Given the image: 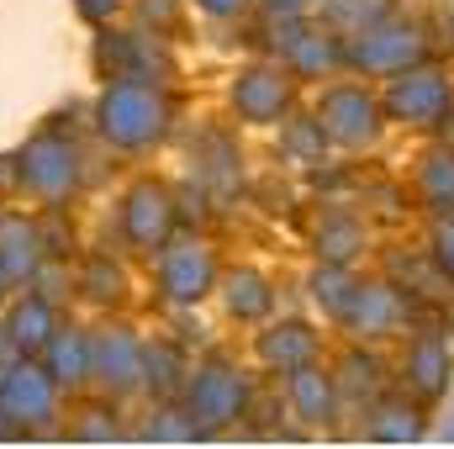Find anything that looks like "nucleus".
I'll use <instances>...</instances> for the list:
<instances>
[{
    "label": "nucleus",
    "instance_id": "obj_1",
    "mask_svg": "<svg viewBox=\"0 0 454 449\" xmlns=\"http://www.w3.org/2000/svg\"><path fill=\"white\" fill-rule=\"evenodd\" d=\"M164 127H169V101L143 80H121L101 96V132L112 148H127V154L153 148Z\"/></svg>",
    "mask_w": 454,
    "mask_h": 449
},
{
    "label": "nucleus",
    "instance_id": "obj_2",
    "mask_svg": "<svg viewBox=\"0 0 454 449\" xmlns=\"http://www.w3.org/2000/svg\"><path fill=\"white\" fill-rule=\"evenodd\" d=\"M380 112H391L396 122H407V127H444L454 116L450 75H439L428 64H412V69L391 75V91H386V106Z\"/></svg>",
    "mask_w": 454,
    "mask_h": 449
},
{
    "label": "nucleus",
    "instance_id": "obj_3",
    "mask_svg": "<svg viewBox=\"0 0 454 449\" xmlns=\"http://www.w3.org/2000/svg\"><path fill=\"white\" fill-rule=\"evenodd\" d=\"M423 59H428L423 32H418V27H391V21L354 32V43L343 48V64H348V69H359V75H386V80L402 75V69H412V64H423Z\"/></svg>",
    "mask_w": 454,
    "mask_h": 449
},
{
    "label": "nucleus",
    "instance_id": "obj_4",
    "mask_svg": "<svg viewBox=\"0 0 454 449\" xmlns=\"http://www.w3.org/2000/svg\"><path fill=\"white\" fill-rule=\"evenodd\" d=\"M380 101L359 85H333L323 91V106H317V122L328 132V143H343V148H364L380 138Z\"/></svg>",
    "mask_w": 454,
    "mask_h": 449
},
{
    "label": "nucleus",
    "instance_id": "obj_5",
    "mask_svg": "<svg viewBox=\"0 0 454 449\" xmlns=\"http://www.w3.org/2000/svg\"><path fill=\"white\" fill-rule=\"evenodd\" d=\"M243 397H248L243 375H238L227 359H207V365L191 375V418H196V429H201V434H212V429L238 423Z\"/></svg>",
    "mask_w": 454,
    "mask_h": 449
},
{
    "label": "nucleus",
    "instance_id": "obj_6",
    "mask_svg": "<svg viewBox=\"0 0 454 449\" xmlns=\"http://www.w3.org/2000/svg\"><path fill=\"white\" fill-rule=\"evenodd\" d=\"M212 280H217V259H212L207 243H175V248H164L159 286H164V296H169L175 307L201 302V296L212 291Z\"/></svg>",
    "mask_w": 454,
    "mask_h": 449
},
{
    "label": "nucleus",
    "instance_id": "obj_7",
    "mask_svg": "<svg viewBox=\"0 0 454 449\" xmlns=\"http://www.w3.org/2000/svg\"><path fill=\"white\" fill-rule=\"evenodd\" d=\"M232 112L243 116V122H254V127H270V122H280V116L291 112V75H280V69H243L238 80H232Z\"/></svg>",
    "mask_w": 454,
    "mask_h": 449
},
{
    "label": "nucleus",
    "instance_id": "obj_8",
    "mask_svg": "<svg viewBox=\"0 0 454 449\" xmlns=\"http://www.w3.org/2000/svg\"><path fill=\"white\" fill-rule=\"evenodd\" d=\"M169 227H175V201H169L164 185H137V191L127 196V207H121V232H127L132 248H143V254L164 248V243H169Z\"/></svg>",
    "mask_w": 454,
    "mask_h": 449
},
{
    "label": "nucleus",
    "instance_id": "obj_9",
    "mask_svg": "<svg viewBox=\"0 0 454 449\" xmlns=\"http://www.w3.org/2000/svg\"><path fill=\"white\" fill-rule=\"evenodd\" d=\"M74 148L59 143V138H37L27 154H21V180L27 191H37L43 201H64L74 191Z\"/></svg>",
    "mask_w": 454,
    "mask_h": 449
},
{
    "label": "nucleus",
    "instance_id": "obj_10",
    "mask_svg": "<svg viewBox=\"0 0 454 449\" xmlns=\"http://www.w3.org/2000/svg\"><path fill=\"white\" fill-rule=\"evenodd\" d=\"M396 318H402V302L380 280H370V286L354 280V291H348V302H343V312H339V323L354 338H386L396 328Z\"/></svg>",
    "mask_w": 454,
    "mask_h": 449
},
{
    "label": "nucleus",
    "instance_id": "obj_11",
    "mask_svg": "<svg viewBox=\"0 0 454 449\" xmlns=\"http://www.w3.org/2000/svg\"><path fill=\"white\" fill-rule=\"evenodd\" d=\"M0 407L21 423H43L53 418V375L32 370V365H11L0 375Z\"/></svg>",
    "mask_w": 454,
    "mask_h": 449
},
{
    "label": "nucleus",
    "instance_id": "obj_12",
    "mask_svg": "<svg viewBox=\"0 0 454 449\" xmlns=\"http://www.w3.org/2000/svg\"><path fill=\"white\" fill-rule=\"evenodd\" d=\"M90 375H101L112 391H132L143 381V343L127 328H112L106 338L90 343Z\"/></svg>",
    "mask_w": 454,
    "mask_h": 449
},
{
    "label": "nucleus",
    "instance_id": "obj_13",
    "mask_svg": "<svg viewBox=\"0 0 454 449\" xmlns=\"http://www.w3.org/2000/svg\"><path fill=\"white\" fill-rule=\"evenodd\" d=\"M450 381H454L450 343H439V338H418V343L407 349V386H412L423 402H439V397L450 391Z\"/></svg>",
    "mask_w": 454,
    "mask_h": 449
},
{
    "label": "nucleus",
    "instance_id": "obj_14",
    "mask_svg": "<svg viewBox=\"0 0 454 449\" xmlns=\"http://www.w3.org/2000/svg\"><path fill=\"white\" fill-rule=\"evenodd\" d=\"M317 354H323V338L312 334L307 323H280V328L259 334V359L270 370H296V365H312Z\"/></svg>",
    "mask_w": 454,
    "mask_h": 449
},
{
    "label": "nucleus",
    "instance_id": "obj_15",
    "mask_svg": "<svg viewBox=\"0 0 454 449\" xmlns=\"http://www.w3.org/2000/svg\"><path fill=\"white\" fill-rule=\"evenodd\" d=\"M291 375V402H296V418L301 423H328L333 418V402H339V391H333V375H323L317 370V359L312 365H296V370H286Z\"/></svg>",
    "mask_w": 454,
    "mask_h": 449
},
{
    "label": "nucleus",
    "instance_id": "obj_16",
    "mask_svg": "<svg viewBox=\"0 0 454 449\" xmlns=\"http://www.w3.org/2000/svg\"><path fill=\"white\" fill-rule=\"evenodd\" d=\"M223 302H227V312H232L238 323H259V318H270L275 291H270V280H264L259 270H232V275H227Z\"/></svg>",
    "mask_w": 454,
    "mask_h": 449
},
{
    "label": "nucleus",
    "instance_id": "obj_17",
    "mask_svg": "<svg viewBox=\"0 0 454 449\" xmlns=\"http://www.w3.org/2000/svg\"><path fill=\"white\" fill-rule=\"evenodd\" d=\"M48 375L53 381H64V386H80L85 375H90V338L80 334V328H53L48 338Z\"/></svg>",
    "mask_w": 454,
    "mask_h": 449
},
{
    "label": "nucleus",
    "instance_id": "obj_18",
    "mask_svg": "<svg viewBox=\"0 0 454 449\" xmlns=\"http://www.w3.org/2000/svg\"><path fill=\"white\" fill-rule=\"evenodd\" d=\"M333 69H343L339 37L301 32V37H296V48H291V75H296V80H328Z\"/></svg>",
    "mask_w": 454,
    "mask_h": 449
},
{
    "label": "nucleus",
    "instance_id": "obj_19",
    "mask_svg": "<svg viewBox=\"0 0 454 449\" xmlns=\"http://www.w3.org/2000/svg\"><path fill=\"white\" fill-rule=\"evenodd\" d=\"M0 270H5V280H27L37 270V232L16 217L0 223Z\"/></svg>",
    "mask_w": 454,
    "mask_h": 449
},
{
    "label": "nucleus",
    "instance_id": "obj_20",
    "mask_svg": "<svg viewBox=\"0 0 454 449\" xmlns=\"http://www.w3.org/2000/svg\"><path fill=\"white\" fill-rule=\"evenodd\" d=\"M370 439H380V445H412V439H423L428 429H423V413L418 407H402V402H386V407H375L370 413V429H364Z\"/></svg>",
    "mask_w": 454,
    "mask_h": 449
},
{
    "label": "nucleus",
    "instance_id": "obj_21",
    "mask_svg": "<svg viewBox=\"0 0 454 449\" xmlns=\"http://www.w3.org/2000/svg\"><path fill=\"white\" fill-rule=\"evenodd\" d=\"M11 343L16 349H43L48 338H53V307L43 302V296H21L16 302V312H11Z\"/></svg>",
    "mask_w": 454,
    "mask_h": 449
},
{
    "label": "nucleus",
    "instance_id": "obj_22",
    "mask_svg": "<svg viewBox=\"0 0 454 449\" xmlns=\"http://www.w3.org/2000/svg\"><path fill=\"white\" fill-rule=\"evenodd\" d=\"M418 185H423V201H428L434 212L454 217V154H450V148L423 159V175H418Z\"/></svg>",
    "mask_w": 454,
    "mask_h": 449
},
{
    "label": "nucleus",
    "instance_id": "obj_23",
    "mask_svg": "<svg viewBox=\"0 0 454 449\" xmlns=\"http://www.w3.org/2000/svg\"><path fill=\"white\" fill-rule=\"evenodd\" d=\"M359 248H364V227L354 223V217H328V223L317 227V254H323V264H348Z\"/></svg>",
    "mask_w": 454,
    "mask_h": 449
},
{
    "label": "nucleus",
    "instance_id": "obj_24",
    "mask_svg": "<svg viewBox=\"0 0 454 449\" xmlns=\"http://www.w3.org/2000/svg\"><path fill=\"white\" fill-rule=\"evenodd\" d=\"M391 16V0H328V21L343 32H364V27H380Z\"/></svg>",
    "mask_w": 454,
    "mask_h": 449
},
{
    "label": "nucleus",
    "instance_id": "obj_25",
    "mask_svg": "<svg viewBox=\"0 0 454 449\" xmlns=\"http://www.w3.org/2000/svg\"><path fill=\"white\" fill-rule=\"evenodd\" d=\"M280 148H286L296 164H317V159H323V148H328V132H323V122H317V116H301V122H291V127H286Z\"/></svg>",
    "mask_w": 454,
    "mask_h": 449
},
{
    "label": "nucleus",
    "instance_id": "obj_26",
    "mask_svg": "<svg viewBox=\"0 0 454 449\" xmlns=\"http://www.w3.org/2000/svg\"><path fill=\"white\" fill-rule=\"evenodd\" d=\"M348 291H354V280H348V270H343V264H323V270L312 275V302H317L328 318H339V312H343Z\"/></svg>",
    "mask_w": 454,
    "mask_h": 449
},
{
    "label": "nucleus",
    "instance_id": "obj_27",
    "mask_svg": "<svg viewBox=\"0 0 454 449\" xmlns=\"http://www.w3.org/2000/svg\"><path fill=\"white\" fill-rule=\"evenodd\" d=\"M143 370H148L143 381H148L153 391H164V397H169V391L180 386V375H185V359H180L169 343H153V349L143 354Z\"/></svg>",
    "mask_w": 454,
    "mask_h": 449
},
{
    "label": "nucleus",
    "instance_id": "obj_28",
    "mask_svg": "<svg viewBox=\"0 0 454 449\" xmlns=\"http://www.w3.org/2000/svg\"><path fill=\"white\" fill-rule=\"evenodd\" d=\"M85 296H96V302H116V296H121V270H112L106 259H96L90 275H85Z\"/></svg>",
    "mask_w": 454,
    "mask_h": 449
},
{
    "label": "nucleus",
    "instance_id": "obj_29",
    "mask_svg": "<svg viewBox=\"0 0 454 449\" xmlns=\"http://www.w3.org/2000/svg\"><path fill=\"white\" fill-rule=\"evenodd\" d=\"M148 434L153 439H201L191 413H159V423H148Z\"/></svg>",
    "mask_w": 454,
    "mask_h": 449
},
{
    "label": "nucleus",
    "instance_id": "obj_30",
    "mask_svg": "<svg viewBox=\"0 0 454 449\" xmlns=\"http://www.w3.org/2000/svg\"><path fill=\"white\" fill-rule=\"evenodd\" d=\"M375 375H380V365L370 359V354H348V365H343V386H375Z\"/></svg>",
    "mask_w": 454,
    "mask_h": 449
},
{
    "label": "nucleus",
    "instance_id": "obj_31",
    "mask_svg": "<svg viewBox=\"0 0 454 449\" xmlns=\"http://www.w3.org/2000/svg\"><path fill=\"white\" fill-rule=\"evenodd\" d=\"M434 259H439V270L454 280V217L439 227V232H434Z\"/></svg>",
    "mask_w": 454,
    "mask_h": 449
},
{
    "label": "nucleus",
    "instance_id": "obj_32",
    "mask_svg": "<svg viewBox=\"0 0 454 449\" xmlns=\"http://www.w3.org/2000/svg\"><path fill=\"white\" fill-rule=\"evenodd\" d=\"M74 11H80L85 21H112L116 11H121V0H74Z\"/></svg>",
    "mask_w": 454,
    "mask_h": 449
},
{
    "label": "nucleus",
    "instance_id": "obj_33",
    "mask_svg": "<svg viewBox=\"0 0 454 449\" xmlns=\"http://www.w3.org/2000/svg\"><path fill=\"white\" fill-rule=\"evenodd\" d=\"M85 418H90V423H80V439H112L116 434V423H101L106 413H85Z\"/></svg>",
    "mask_w": 454,
    "mask_h": 449
},
{
    "label": "nucleus",
    "instance_id": "obj_34",
    "mask_svg": "<svg viewBox=\"0 0 454 449\" xmlns=\"http://www.w3.org/2000/svg\"><path fill=\"white\" fill-rule=\"evenodd\" d=\"M207 16H243L248 11V0H196Z\"/></svg>",
    "mask_w": 454,
    "mask_h": 449
},
{
    "label": "nucleus",
    "instance_id": "obj_35",
    "mask_svg": "<svg viewBox=\"0 0 454 449\" xmlns=\"http://www.w3.org/2000/svg\"><path fill=\"white\" fill-rule=\"evenodd\" d=\"M5 370H11V334L0 328V375H5Z\"/></svg>",
    "mask_w": 454,
    "mask_h": 449
},
{
    "label": "nucleus",
    "instance_id": "obj_36",
    "mask_svg": "<svg viewBox=\"0 0 454 449\" xmlns=\"http://www.w3.org/2000/svg\"><path fill=\"white\" fill-rule=\"evenodd\" d=\"M264 5H270V11H291V16H296V11H301L307 0H264Z\"/></svg>",
    "mask_w": 454,
    "mask_h": 449
},
{
    "label": "nucleus",
    "instance_id": "obj_37",
    "mask_svg": "<svg viewBox=\"0 0 454 449\" xmlns=\"http://www.w3.org/2000/svg\"><path fill=\"white\" fill-rule=\"evenodd\" d=\"M0 286H5V270H0Z\"/></svg>",
    "mask_w": 454,
    "mask_h": 449
}]
</instances>
